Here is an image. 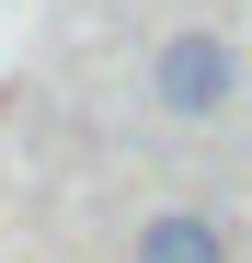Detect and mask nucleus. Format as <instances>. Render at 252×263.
Wrapping results in <instances>:
<instances>
[{"label": "nucleus", "instance_id": "f257e3e1", "mask_svg": "<svg viewBox=\"0 0 252 263\" xmlns=\"http://www.w3.org/2000/svg\"><path fill=\"white\" fill-rule=\"evenodd\" d=\"M229 92H241V58L218 46V34H172V46L149 58V103L160 115H218Z\"/></svg>", "mask_w": 252, "mask_h": 263}, {"label": "nucleus", "instance_id": "f03ea898", "mask_svg": "<svg viewBox=\"0 0 252 263\" xmlns=\"http://www.w3.org/2000/svg\"><path fill=\"white\" fill-rule=\"evenodd\" d=\"M138 263H229V240H218V217H149L138 229Z\"/></svg>", "mask_w": 252, "mask_h": 263}]
</instances>
